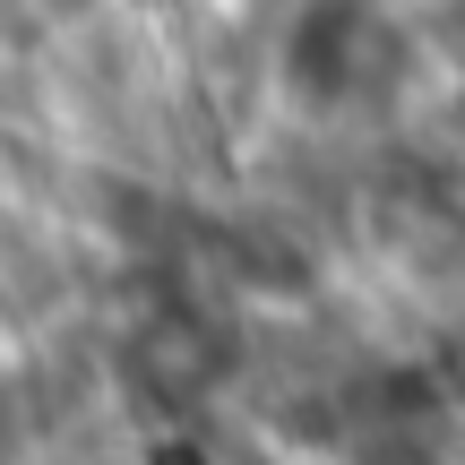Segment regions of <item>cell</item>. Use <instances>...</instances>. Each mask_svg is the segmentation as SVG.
Masks as SVG:
<instances>
[{
	"instance_id": "6da1fadb",
	"label": "cell",
	"mask_w": 465,
	"mask_h": 465,
	"mask_svg": "<svg viewBox=\"0 0 465 465\" xmlns=\"http://www.w3.org/2000/svg\"><path fill=\"white\" fill-rule=\"evenodd\" d=\"M388 69H397V35L362 0H311L284 26V95L311 104V113H336V104L371 95Z\"/></svg>"
}]
</instances>
